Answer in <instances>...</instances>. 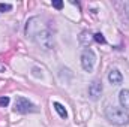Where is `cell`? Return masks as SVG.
Here are the masks:
<instances>
[{
    "label": "cell",
    "instance_id": "6da1fadb",
    "mask_svg": "<svg viewBox=\"0 0 129 127\" xmlns=\"http://www.w3.org/2000/svg\"><path fill=\"white\" fill-rule=\"evenodd\" d=\"M107 120L114 126H125L129 123V114L126 109L117 108V106H108L105 109Z\"/></svg>",
    "mask_w": 129,
    "mask_h": 127
},
{
    "label": "cell",
    "instance_id": "7a4b0ae2",
    "mask_svg": "<svg viewBox=\"0 0 129 127\" xmlns=\"http://www.w3.org/2000/svg\"><path fill=\"white\" fill-rule=\"evenodd\" d=\"M33 40L44 49V51H48V49H51L53 46H54V39H53V34L50 32V29L48 27H42L39 32H36L33 34L32 37Z\"/></svg>",
    "mask_w": 129,
    "mask_h": 127
},
{
    "label": "cell",
    "instance_id": "3957f363",
    "mask_svg": "<svg viewBox=\"0 0 129 127\" xmlns=\"http://www.w3.org/2000/svg\"><path fill=\"white\" fill-rule=\"evenodd\" d=\"M14 111L18 112V114H29V112H38V108L33 105L29 99L17 97L15 105H14Z\"/></svg>",
    "mask_w": 129,
    "mask_h": 127
},
{
    "label": "cell",
    "instance_id": "277c9868",
    "mask_svg": "<svg viewBox=\"0 0 129 127\" xmlns=\"http://www.w3.org/2000/svg\"><path fill=\"white\" fill-rule=\"evenodd\" d=\"M95 63H96V55L93 52V49L90 48H86L81 54V66L86 72H92L93 67H95Z\"/></svg>",
    "mask_w": 129,
    "mask_h": 127
},
{
    "label": "cell",
    "instance_id": "5b68a950",
    "mask_svg": "<svg viewBox=\"0 0 129 127\" xmlns=\"http://www.w3.org/2000/svg\"><path fill=\"white\" fill-rule=\"evenodd\" d=\"M101 93H102V82L98 81V79H95V81L89 85V96H90L93 100H96L98 97L101 96Z\"/></svg>",
    "mask_w": 129,
    "mask_h": 127
},
{
    "label": "cell",
    "instance_id": "8992f818",
    "mask_svg": "<svg viewBox=\"0 0 129 127\" xmlns=\"http://www.w3.org/2000/svg\"><path fill=\"white\" fill-rule=\"evenodd\" d=\"M108 81H110L111 84H114V85H119V84H122L123 76H122V73H120L117 69H113V70L108 73Z\"/></svg>",
    "mask_w": 129,
    "mask_h": 127
},
{
    "label": "cell",
    "instance_id": "52a82bcc",
    "mask_svg": "<svg viewBox=\"0 0 129 127\" xmlns=\"http://www.w3.org/2000/svg\"><path fill=\"white\" fill-rule=\"evenodd\" d=\"M119 102L123 109H129V90H122L119 94Z\"/></svg>",
    "mask_w": 129,
    "mask_h": 127
},
{
    "label": "cell",
    "instance_id": "ba28073f",
    "mask_svg": "<svg viewBox=\"0 0 129 127\" xmlns=\"http://www.w3.org/2000/svg\"><path fill=\"white\" fill-rule=\"evenodd\" d=\"M53 106H54V109H56V112L62 117V118H68V112H66V109H64V106L62 103H59V102H54L53 103Z\"/></svg>",
    "mask_w": 129,
    "mask_h": 127
},
{
    "label": "cell",
    "instance_id": "9c48e42d",
    "mask_svg": "<svg viewBox=\"0 0 129 127\" xmlns=\"http://www.w3.org/2000/svg\"><path fill=\"white\" fill-rule=\"evenodd\" d=\"M93 40H96L98 43H105L107 40H105V37H104V34L102 33H96L95 36H93Z\"/></svg>",
    "mask_w": 129,
    "mask_h": 127
},
{
    "label": "cell",
    "instance_id": "30bf717a",
    "mask_svg": "<svg viewBox=\"0 0 129 127\" xmlns=\"http://www.w3.org/2000/svg\"><path fill=\"white\" fill-rule=\"evenodd\" d=\"M12 9V5L9 3H0V12H9Z\"/></svg>",
    "mask_w": 129,
    "mask_h": 127
},
{
    "label": "cell",
    "instance_id": "8fae6325",
    "mask_svg": "<svg viewBox=\"0 0 129 127\" xmlns=\"http://www.w3.org/2000/svg\"><path fill=\"white\" fill-rule=\"evenodd\" d=\"M53 8L62 9V8H63V2H62V0H54V2H53Z\"/></svg>",
    "mask_w": 129,
    "mask_h": 127
},
{
    "label": "cell",
    "instance_id": "7c38bea8",
    "mask_svg": "<svg viewBox=\"0 0 129 127\" xmlns=\"http://www.w3.org/2000/svg\"><path fill=\"white\" fill-rule=\"evenodd\" d=\"M9 102H11L9 97H6V96H5V97H0V106H8Z\"/></svg>",
    "mask_w": 129,
    "mask_h": 127
},
{
    "label": "cell",
    "instance_id": "4fadbf2b",
    "mask_svg": "<svg viewBox=\"0 0 129 127\" xmlns=\"http://www.w3.org/2000/svg\"><path fill=\"white\" fill-rule=\"evenodd\" d=\"M125 12H126V17L129 18V0L125 2Z\"/></svg>",
    "mask_w": 129,
    "mask_h": 127
},
{
    "label": "cell",
    "instance_id": "5bb4252c",
    "mask_svg": "<svg viewBox=\"0 0 129 127\" xmlns=\"http://www.w3.org/2000/svg\"><path fill=\"white\" fill-rule=\"evenodd\" d=\"M5 70H6V66H5V64H2V63H0V72H5Z\"/></svg>",
    "mask_w": 129,
    "mask_h": 127
}]
</instances>
